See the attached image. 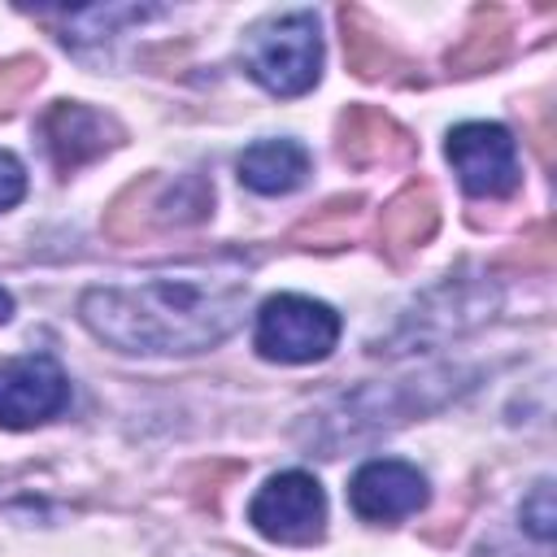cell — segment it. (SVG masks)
Wrapping results in <instances>:
<instances>
[{
    "label": "cell",
    "mask_w": 557,
    "mask_h": 557,
    "mask_svg": "<svg viewBox=\"0 0 557 557\" xmlns=\"http://www.w3.org/2000/svg\"><path fill=\"white\" fill-rule=\"evenodd\" d=\"M248 278L239 265L170 270L139 283H109L78 296L83 326L117 348L144 357H191L218 348L244 322Z\"/></svg>",
    "instance_id": "6da1fadb"
},
{
    "label": "cell",
    "mask_w": 557,
    "mask_h": 557,
    "mask_svg": "<svg viewBox=\"0 0 557 557\" xmlns=\"http://www.w3.org/2000/svg\"><path fill=\"white\" fill-rule=\"evenodd\" d=\"M213 213V187L200 174H139L104 209V235L113 244H135L178 226H196Z\"/></svg>",
    "instance_id": "7a4b0ae2"
},
{
    "label": "cell",
    "mask_w": 557,
    "mask_h": 557,
    "mask_svg": "<svg viewBox=\"0 0 557 557\" xmlns=\"http://www.w3.org/2000/svg\"><path fill=\"white\" fill-rule=\"evenodd\" d=\"M244 70L274 96H300L322 74V39L318 17L309 9L274 13L248 26L244 35Z\"/></svg>",
    "instance_id": "3957f363"
},
{
    "label": "cell",
    "mask_w": 557,
    "mask_h": 557,
    "mask_svg": "<svg viewBox=\"0 0 557 557\" xmlns=\"http://www.w3.org/2000/svg\"><path fill=\"white\" fill-rule=\"evenodd\" d=\"M339 339V313L326 300L313 296H270L257 313V331L252 344L265 361H283V366H305V361H322Z\"/></svg>",
    "instance_id": "277c9868"
},
{
    "label": "cell",
    "mask_w": 557,
    "mask_h": 557,
    "mask_svg": "<svg viewBox=\"0 0 557 557\" xmlns=\"http://www.w3.org/2000/svg\"><path fill=\"white\" fill-rule=\"evenodd\" d=\"M496 313V287L483 278H444L435 292H426L387 339H374V352L387 348H418L448 335H461Z\"/></svg>",
    "instance_id": "5b68a950"
},
{
    "label": "cell",
    "mask_w": 557,
    "mask_h": 557,
    "mask_svg": "<svg viewBox=\"0 0 557 557\" xmlns=\"http://www.w3.org/2000/svg\"><path fill=\"white\" fill-rule=\"evenodd\" d=\"M248 522L274 544H313L326 531V492L313 474L283 470L257 487Z\"/></svg>",
    "instance_id": "8992f818"
},
{
    "label": "cell",
    "mask_w": 557,
    "mask_h": 557,
    "mask_svg": "<svg viewBox=\"0 0 557 557\" xmlns=\"http://www.w3.org/2000/svg\"><path fill=\"white\" fill-rule=\"evenodd\" d=\"M461 187L470 196H487L500 200L509 191H518V144L500 122H461L448 131L444 144Z\"/></svg>",
    "instance_id": "52a82bcc"
},
{
    "label": "cell",
    "mask_w": 557,
    "mask_h": 557,
    "mask_svg": "<svg viewBox=\"0 0 557 557\" xmlns=\"http://www.w3.org/2000/svg\"><path fill=\"white\" fill-rule=\"evenodd\" d=\"M70 405V379L48 352L0 361V426L30 431Z\"/></svg>",
    "instance_id": "ba28073f"
},
{
    "label": "cell",
    "mask_w": 557,
    "mask_h": 557,
    "mask_svg": "<svg viewBox=\"0 0 557 557\" xmlns=\"http://www.w3.org/2000/svg\"><path fill=\"white\" fill-rule=\"evenodd\" d=\"M39 135H44V148L52 157V165L61 174H74L78 165L104 157L109 148H117L126 139L122 122L104 109H91L83 100H57L44 122H39Z\"/></svg>",
    "instance_id": "9c48e42d"
},
{
    "label": "cell",
    "mask_w": 557,
    "mask_h": 557,
    "mask_svg": "<svg viewBox=\"0 0 557 557\" xmlns=\"http://www.w3.org/2000/svg\"><path fill=\"white\" fill-rule=\"evenodd\" d=\"M348 500H352L357 518H366V522H400V518L426 509L431 487H426V474L418 466L383 457V461H366L352 474Z\"/></svg>",
    "instance_id": "30bf717a"
},
{
    "label": "cell",
    "mask_w": 557,
    "mask_h": 557,
    "mask_svg": "<svg viewBox=\"0 0 557 557\" xmlns=\"http://www.w3.org/2000/svg\"><path fill=\"white\" fill-rule=\"evenodd\" d=\"M335 152L339 161H348L352 170H370V165H396L413 157V135L387 117L374 104H348L339 126H335Z\"/></svg>",
    "instance_id": "8fae6325"
},
{
    "label": "cell",
    "mask_w": 557,
    "mask_h": 557,
    "mask_svg": "<svg viewBox=\"0 0 557 557\" xmlns=\"http://www.w3.org/2000/svg\"><path fill=\"white\" fill-rule=\"evenodd\" d=\"M440 226V200L431 191V183H409L400 187L387 205H383V218H379V239H383V252L392 261H409Z\"/></svg>",
    "instance_id": "7c38bea8"
},
{
    "label": "cell",
    "mask_w": 557,
    "mask_h": 557,
    "mask_svg": "<svg viewBox=\"0 0 557 557\" xmlns=\"http://www.w3.org/2000/svg\"><path fill=\"white\" fill-rule=\"evenodd\" d=\"M239 178L261 196H287L309 178V152L296 139H257L239 157Z\"/></svg>",
    "instance_id": "4fadbf2b"
},
{
    "label": "cell",
    "mask_w": 557,
    "mask_h": 557,
    "mask_svg": "<svg viewBox=\"0 0 557 557\" xmlns=\"http://www.w3.org/2000/svg\"><path fill=\"white\" fill-rule=\"evenodd\" d=\"M505 57H509V17L500 9H474L466 35L448 48V70L479 74V70H496Z\"/></svg>",
    "instance_id": "5bb4252c"
},
{
    "label": "cell",
    "mask_w": 557,
    "mask_h": 557,
    "mask_svg": "<svg viewBox=\"0 0 557 557\" xmlns=\"http://www.w3.org/2000/svg\"><path fill=\"white\" fill-rule=\"evenodd\" d=\"M339 26H344V52H348V70L357 74V78H366V83H374V78H387L400 61H396V52L379 39V30H374V22L366 17V9H357V4H348V9H339Z\"/></svg>",
    "instance_id": "9a60e30c"
},
{
    "label": "cell",
    "mask_w": 557,
    "mask_h": 557,
    "mask_svg": "<svg viewBox=\"0 0 557 557\" xmlns=\"http://www.w3.org/2000/svg\"><path fill=\"white\" fill-rule=\"evenodd\" d=\"M357 213H361V196H335L331 205H322L318 213H309L292 231V244H300V248H339L352 235Z\"/></svg>",
    "instance_id": "2e32d148"
},
{
    "label": "cell",
    "mask_w": 557,
    "mask_h": 557,
    "mask_svg": "<svg viewBox=\"0 0 557 557\" xmlns=\"http://www.w3.org/2000/svg\"><path fill=\"white\" fill-rule=\"evenodd\" d=\"M518 522H522V531L535 535L540 544L553 540V531H557V509H553V483H548V479H540V483L527 492V500L518 505Z\"/></svg>",
    "instance_id": "e0dca14e"
},
{
    "label": "cell",
    "mask_w": 557,
    "mask_h": 557,
    "mask_svg": "<svg viewBox=\"0 0 557 557\" xmlns=\"http://www.w3.org/2000/svg\"><path fill=\"white\" fill-rule=\"evenodd\" d=\"M44 78V61L39 57H9L0 61V113L17 109L22 96Z\"/></svg>",
    "instance_id": "ac0fdd59"
},
{
    "label": "cell",
    "mask_w": 557,
    "mask_h": 557,
    "mask_svg": "<svg viewBox=\"0 0 557 557\" xmlns=\"http://www.w3.org/2000/svg\"><path fill=\"white\" fill-rule=\"evenodd\" d=\"M509 261H522L527 270H553V226H535Z\"/></svg>",
    "instance_id": "d6986e66"
},
{
    "label": "cell",
    "mask_w": 557,
    "mask_h": 557,
    "mask_svg": "<svg viewBox=\"0 0 557 557\" xmlns=\"http://www.w3.org/2000/svg\"><path fill=\"white\" fill-rule=\"evenodd\" d=\"M22 196H26V170H22V161L13 152L0 148V213L13 209Z\"/></svg>",
    "instance_id": "ffe728a7"
},
{
    "label": "cell",
    "mask_w": 557,
    "mask_h": 557,
    "mask_svg": "<svg viewBox=\"0 0 557 557\" xmlns=\"http://www.w3.org/2000/svg\"><path fill=\"white\" fill-rule=\"evenodd\" d=\"M9 318H13V296L0 287V322H9Z\"/></svg>",
    "instance_id": "44dd1931"
}]
</instances>
